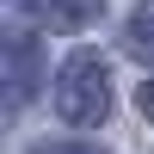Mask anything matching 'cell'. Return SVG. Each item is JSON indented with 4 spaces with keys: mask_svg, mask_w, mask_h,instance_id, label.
<instances>
[{
    "mask_svg": "<svg viewBox=\"0 0 154 154\" xmlns=\"http://www.w3.org/2000/svg\"><path fill=\"white\" fill-rule=\"evenodd\" d=\"M105 105H111V74H105V62H99L93 49H80V56L62 68V80H56V111L68 123H80V130H93V123L105 117Z\"/></svg>",
    "mask_w": 154,
    "mask_h": 154,
    "instance_id": "cell-1",
    "label": "cell"
},
{
    "mask_svg": "<svg viewBox=\"0 0 154 154\" xmlns=\"http://www.w3.org/2000/svg\"><path fill=\"white\" fill-rule=\"evenodd\" d=\"M130 49H136V56H148V62H154V6H142V12L130 19Z\"/></svg>",
    "mask_w": 154,
    "mask_h": 154,
    "instance_id": "cell-2",
    "label": "cell"
},
{
    "mask_svg": "<svg viewBox=\"0 0 154 154\" xmlns=\"http://www.w3.org/2000/svg\"><path fill=\"white\" fill-rule=\"evenodd\" d=\"M99 0H43V19H62V25H74V19H86Z\"/></svg>",
    "mask_w": 154,
    "mask_h": 154,
    "instance_id": "cell-3",
    "label": "cell"
},
{
    "mask_svg": "<svg viewBox=\"0 0 154 154\" xmlns=\"http://www.w3.org/2000/svg\"><path fill=\"white\" fill-rule=\"evenodd\" d=\"M136 105H142V117H154V80L142 86V93H136Z\"/></svg>",
    "mask_w": 154,
    "mask_h": 154,
    "instance_id": "cell-4",
    "label": "cell"
}]
</instances>
